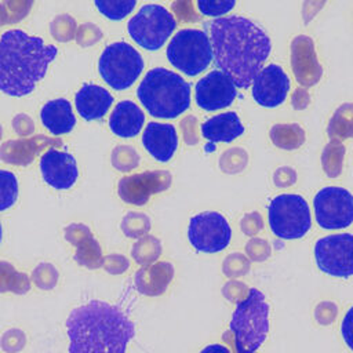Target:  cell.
Returning <instances> with one entry per match:
<instances>
[{
  "instance_id": "obj_56",
  "label": "cell",
  "mask_w": 353,
  "mask_h": 353,
  "mask_svg": "<svg viewBox=\"0 0 353 353\" xmlns=\"http://www.w3.org/2000/svg\"><path fill=\"white\" fill-rule=\"evenodd\" d=\"M1 239H3V228H1V223H0V243H1Z\"/></svg>"
},
{
  "instance_id": "obj_2",
  "label": "cell",
  "mask_w": 353,
  "mask_h": 353,
  "mask_svg": "<svg viewBox=\"0 0 353 353\" xmlns=\"http://www.w3.org/2000/svg\"><path fill=\"white\" fill-rule=\"evenodd\" d=\"M69 353H125L135 324L119 305L91 299L66 319Z\"/></svg>"
},
{
  "instance_id": "obj_8",
  "label": "cell",
  "mask_w": 353,
  "mask_h": 353,
  "mask_svg": "<svg viewBox=\"0 0 353 353\" xmlns=\"http://www.w3.org/2000/svg\"><path fill=\"white\" fill-rule=\"evenodd\" d=\"M269 226L274 236L283 240L302 239L312 226L306 200L294 193L279 194L269 204Z\"/></svg>"
},
{
  "instance_id": "obj_47",
  "label": "cell",
  "mask_w": 353,
  "mask_h": 353,
  "mask_svg": "<svg viewBox=\"0 0 353 353\" xmlns=\"http://www.w3.org/2000/svg\"><path fill=\"white\" fill-rule=\"evenodd\" d=\"M194 6L196 3L192 1H174L171 8L181 22H196L200 19V15L194 11Z\"/></svg>"
},
{
  "instance_id": "obj_41",
  "label": "cell",
  "mask_w": 353,
  "mask_h": 353,
  "mask_svg": "<svg viewBox=\"0 0 353 353\" xmlns=\"http://www.w3.org/2000/svg\"><path fill=\"white\" fill-rule=\"evenodd\" d=\"M103 33L101 28L92 22H84L77 26L76 30V43L80 47H91L102 39Z\"/></svg>"
},
{
  "instance_id": "obj_15",
  "label": "cell",
  "mask_w": 353,
  "mask_h": 353,
  "mask_svg": "<svg viewBox=\"0 0 353 353\" xmlns=\"http://www.w3.org/2000/svg\"><path fill=\"white\" fill-rule=\"evenodd\" d=\"M252 98L263 108L280 106L290 91L291 81L280 65L263 66L252 81Z\"/></svg>"
},
{
  "instance_id": "obj_50",
  "label": "cell",
  "mask_w": 353,
  "mask_h": 353,
  "mask_svg": "<svg viewBox=\"0 0 353 353\" xmlns=\"http://www.w3.org/2000/svg\"><path fill=\"white\" fill-rule=\"evenodd\" d=\"M248 290L250 288H247L245 284H243L240 281H236V280H232V281H229L223 285L222 294L228 301L239 303L243 298H245V295L248 294Z\"/></svg>"
},
{
  "instance_id": "obj_51",
  "label": "cell",
  "mask_w": 353,
  "mask_h": 353,
  "mask_svg": "<svg viewBox=\"0 0 353 353\" xmlns=\"http://www.w3.org/2000/svg\"><path fill=\"white\" fill-rule=\"evenodd\" d=\"M296 181V172L294 168L288 165L279 167L273 174V183L277 188H288L294 185Z\"/></svg>"
},
{
  "instance_id": "obj_49",
  "label": "cell",
  "mask_w": 353,
  "mask_h": 353,
  "mask_svg": "<svg viewBox=\"0 0 353 353\" xmlns=\"http://www.w3.org/2000/svg\"><path fill=\"white\" fill-rule=\"evenodd\" d=\"M240 228L244 232V234L247 236H255L256 233H259L263 228V222H262V216L259 212L254 211V212H248L245 214L241 221H240Z\"/></svg>"
},
{
  "instance_id": "obj_1",
  "label": "cell",
  "mask_w": 353,
  "mask_h": 353,
  "mask_svg": "<svg viewBox=\"0 0 353 353\" xmlns=\"http://www.w3.org/2000/svg\"><path fill=\"white\" fill-rule=\"evenodd\" d=\"M214 62L237 88H248L268 59L272 43L255 22L239 17H221L207 25Z\"/></svg>"
},
{
  "instance_id": "obj_52",
  "label": "cell",
  "mask_w": 353,
  "mask_h": 353,
  "mask_svg": "<svg viewBox=\"0 0 353 353\" xmlns=\"http://www.w3.org/2000/svg\"><path fill=\"white\" fill-rule=\"evenodd\" d=\"M12 128L19 137H28L34 131V123L26 113H18L12 119Z\"/></svg>"
},
{
  "instance_id": "obj_40",
  "label": "cell",
  "mask_w": 353,
  "mask_h": 353,
  "mask_svg": "<svg viewBox=\"0 0 353 353\" xmlns=\"http://www.w3.org/2000/svg\"><path fill=\"white\" fill-rule=\"evenodd\" d=\"M26 345V335L19 328H10L4 331L0 338V347L6 353H18Z\"/></svg>"
},
{
  "instance_id": "obj_5",
  "label": "cell",
  "mask_w": 353,
  "mask_h": 353,
  "mask_svg": "<svg viewBox=\"0 0 353 353\" xmlns=\"http://www.w3.org/2000/svg\"><path fill=\"white\" fill-rule=\"evenodd\" d=\"M230 332L236 353H255L266 341L269 332V305L265 295L250 288L232 316Z\"/></svg>"
},
{
  "instance_id": "obj_27",
  "label": "cell",
  "mask_w": 353,
  "mask_h": 353,
  "mask_svg": "<svg viewBox=\"0 0 353 353\" xmlns=\"http://www.w3.org/2000/svg\"><path fill=\"white\" fill-rule=\"evenodd\" d=\"M30 290V279L25 272H18L14 265L0 261V292L23 295Z\"/></svg>"
},
{
  "instance_id": "obj_12",
  "label": "cell",
  "mask_w": 353,
  "mask_h": 353,
  "mask_svg": "<svg viewBox=\"0 0 353 353\" xmlns=\"http://www.w3.org/2000/svg\"><path fill=\"white\" fill-rule=\"evenodd\" d=\"M314 258L317 268L328 276H353V234L335 233L319 239L314 244Z\"/></svg>"
},
{
  "instance_id": "obj_6",
  "label": "cell",
  "mask_w": 353,
  "mask_h": 353,
  "mask_svg": "<svg viewBox=\"0 0 353 353\" xmlns=\"http://www.w3.org/2000/svg\"><path fill=\"white\" fill-rule=\"evenodd\" d=\"M167 59L183 74L197 76L214 59L208 34L199 29L178 30L167 46Z\"/></svg>"
},
{
  "instance_id": "obj_7",
  "label": "cell",
  "mask_w": 353,
  "mask_h": 353,
  "mask_svg": "<svg viewBox=\"0 0 353 353\" xmlns=\"http://www.w3.org/2000/svg\"><path fill=\"white\" fill-rule=\"evenodd\" d=\"M143 66L142 55L125 41L109 44L98 61V70L103 81L119 91L130 88L142 73Z\"/></svg>"
},
{
  "instance_id": "obj_10",
  "label": "cell",
  "mask_w": 353,
  "mask_h": 353,
  "mask_svg": "<svg viewBox=\"0 0 353 353\" xmlns=\"http://www.w3.org/2000/svg\"><path fill=\"white\" fill-rule=\"evenodd\" d=\"M316 222L327 230L346 229L353 223V194L341 186H325L313 199Z\"/></svg>"
},
{
  "instance_id": "obj_36",
  "label": "cell",
  "mask_w": 353,
  "mask_h": 353,
  "mask_svg": "<svg viewBox=\"0 0 353 353\" xmlns=\"http://www.w3.org/2000/svg\"><path fill=\"white\" fill-rule=\"evenodd\" d=\"M248 164V154L243 148H230L219 157V168L225 174H239Z\"/></svg>"
},
{
  "instance_id": "obj_21",
  "label": "cell",
  "mask_w": 353,
  "mask_h": 353,
  "mask_svg": "<svg viewBox=\"0 0 353 353\" xmlns=\"http://www.w3.org/2000/svg\"><path fill=\"white\" fill-rule=\"evenodd\" d=\"M74 103L79 114L84 120H99L110 109L113 97L106 88L90 83L83 84L81 88L76 92Z\"/></svg>"
},
{
  "instance_id": "obj_22",
  "label": "cell",
  "mask_w": 353,
  "mask_h": 353,
  "mask_svg": "<svg viewBox=\"0 0 353 353\" xmlns=\"http://www.w3.org/2000/svg\"><path fill=\"white\" fill-rule=\"evenodd\" d=\"M145 123L143 110L132 101L119 102L110 113V131L121 138H132L141 132Z\"/></svg>"
},
{
  "instance_id": "obj_35",
  "label": "cell",
  "mask_w": 353,
  "mask_h": 353,
  "mask_svg": "<svg viewBox=\"0 0 353 353\" xmlns=\"http://www.w3.org/2000/svg\"><path fill=\"white\" fill-rule=\"evenodd\" d=\"M77 23L73 17L69 14H59L57 15L50 23V33L51 36L61 43L70 41L76 37Z\"/></svg>"
},
{
  "instance_id": "obj_45",
  "label": "cell",
  "mask_w": 353,
  "mask_h": 353,
  "mask_svg": "<svg viewBox=\"0 0 353 353\" xmlns=\"http://www.w3.org/2000/svg\"><path fill=\"white\" fill-rule=\"evenodd\" d=\"M181 131H182V137L185 143L193 146L196 143H199V120L196 119V116L189 114L186 117H183L179 123Z\"/></svg>"
},
{
  "instance_id": "obj_46",
  "label": "cell",
  "mask_w": 353,
  "mask_h": 353,
  "mask_svg": "<svg viewBox=\"0 0 353 353\" xmlns=\"http://www.w3.org/2000/svg\"><path fill=\"white\" fill-rule=\"evenodd\" d=\"M63 236L68 243H70L72 245L76 247L79 243H81L83 240L91 237L94 234H92L91 229L84 223H70L63 229Z\"/></svg>"
},
{
  "instance_id": "obj_9",
  "label": "cell",
  "mask_w": 353,
  "mask_h": 353,
  "mask_svg": "<svg viewBox=\"0 0 353 353\" xmlns=\"http://www.w3.org/2000/svg\"><path fill=\"white\" fill-rule=\"evenodd\" d=\"M175 28V18L160 4L142 6L127 23L131 39L149 51L161 48Z\"/></svg>"
},
{
  "instance_id": "obj_29",
  "label": "cell",
  "mask_w": 353,
  "mask_h": 353,
  "mask_svg": "<svg viewBox=\"0 0 353 353\" xmlns=\"http://www.w3.org/2000/svg\"><path fill=\"white\" fill-rule=\"evenodd\" d=\"M346 148L341 141H330L321 153V167L328 178H336L343 168Z\"/></svg>"
},
{
  "instance_id": "obj_28",
  "label": "cell",
  "mask_w": 353,
  "mask_h": 353,
  "mask_svg": "<svg viewBox=\"0 0 353 353\" xmlns=\"http://www.w3.org/2000/svg\"><path fill=\"white\" fill-rule=\"evenodd\" d=\"M161 252H163L161 241L152 234L139 237L131 248V255L134 261L142 266H148L157 262Z\"/></svg>"
},
{
  "instance_id": "obj_31",
  "label": "cell",
  "mask_w": 353,
  "mask_h": 353,
  "mask_svg": "<svg viewBox=\"0 0 353 353\" xmlns=\"http://www.w3.org/2000/svg\"><path fill=\"white\" fill-rule=\"evenodd\" d=\"M150 218L145 212L139 211H130L124 215L120 223L121 232L130 239H139L142 236H146L150 230Z\"/></svg>"
},
{
  "instance_id": "obj_55",
  "label": "cell",
  "mask_w": 353,
  "mask_h": 353,
  "mask_svg": "<svg viewBox=\"0 0 353 353\" xmlns=\"http://www.w3.org/2000/svg\"><path fill=\"white\" fill-rule=\"evenodd\" d=\"M200 353H230V350L221 343H212V345H207Z\"/></svg>"
},
{
  "instance_id": "obj_16",
  "label": "cell",
  "mask_w": 353,
  "mask_h": 353,
  "mask_svg": "<svg viewBox=\"0 0 353 353\" xmlns=\"http://www.w3.org/2000/svg\"><path fill=\"white\" fill-rule=\"evenodd\" d=\"M291 68L295 80L302 87L317 84L323 76V68L317 61L314 43L309 36L299 34L291 41Z\"/></svg>"
},
{
  "instance_id": "obj_24",
  "label": "cell",
  "mask_w": 353,
  "mask_h": 353,
  "mask_svg": "<svg viewBox=\"0 0 353 353\" xmlns=\"http://www.w3.org/2000/svg\"><path fill=\"white\" fill-rule=\"evenodd\" d=\"M41 124L54 135L68 134L76 124V117L72 105L65 98L51 99L41 108Z\"/></svg>"
},
{
  "instance_id": "obj_43",
  "label": "cell",
  "mask_w": 353,
  "mask_h": 353,
  "mask_svg": "<svg viewBox=\"0 0 353 353\" xmlns=\"http://www.w3.org/2000/svg\"><path fill=\"white\" fill-rule=\"evenodd\" d=\"M245 254L250 256V259L262 262L270 256V245L266 240L254 237L251 239L245 245Z\"/></svg>"
},
{
  "instance_id": "obj_18",
  "label": "cell",
  "mask_w": 353,
  "mask_h": 353,
  "mask_svg": "<svg viewBox=\"0 0 353 353\" xmlns=\"http://www.w3.org/2000/svg\"><path fill=\"white\" fill-rule=\"evenodd\" d=\"M62 141L58 138L47 137V135H34L30 138H19V139H8L0 145V160L18 165L25 167L29 165L34 157L44 149L61 146Z\"/></svg>"
},
{
  "instance_id": "obj_57",
  "label": "cell",
  "mask_w": 353,
  "mask_h": 353,
  "mask_svg": "<svg viewBox=\"0 0 353 353\" xmlns=\"http://www.w3.org/2000/svg\"><path fill=\"white\" fill-rule=\"evenodd\" d=\"M1 138H3V127L0 124V141H1Z\"/></svg>"
},
{
  "instance_id": "obj_20",
  "label": "cell",
  "mask_w": 353,
  "mask_h": 353,
  "mask_svg": "<svg viewBox=\"0 0 353 353\" xmlns=\"http://www.w3.org/2000/svg\"><path fill=\"white\" fill-rule=\"evenodd\" d=\"M174 279V265L168 261L154 262L142 266L134 277V284L138 292L146 296H159L168 288Z\"/></svg>"
},
{
  "instance_id": "obj_11",
  "label": "cell",
  "mask_w": 353,
  "mask_h": 353,
  "mask_svg": "<svg viewBox=\"0 0 353 353\" xmlns=\"http://www.w3.org/2000/svg\"><path fill=\"white\" fill-rule=\"evenodd\" d=\"M188 239L196 251L214 254L229 245L232 229L222 214L216 211H204L190 218Z\"/></svg>"
},
{
  "instance_id": "obj_42",
  "label": "cell",
  "mask_w": 353,
  "mask_h": 353,
  "mask_svg": "<svg viewBox=\"0 0 353 353\" xmlns=\"http://www.w3.org/2000/svg\"><path fill=\"white\" fill-rule=\"evenodd\" d=\"M130 268V261L127 259V256L113 252L109 254L106 256H103V262H102V269L109 273V274H123L124 272H127Z\"/></svg>"
},
{
  "instance_id": "obj_26",
  "label": "cell",
  "mask_w": 353,
  "mask_h": 353,
  "mask_svg": "<svg viewBox=\"0 0 353 353\" xmlns=\"http://www.w3.org/2000/svg\"><path fill=\"white\" fill-rule=\"evenodd\" d=\"M327 135L331 141L353 138V103H342L336 108L327 125Z\"/></svg>"
},
{
  "instance_id": "obj_32",
  "label": "cell",
  "mask_w": 353,
  "mask_h": 353,
  "mask_svg": "<svg viewBox=\"0 0 353 353\" xmlns=\"http://www.w3.org/2000/svg\"><path fill=\"white\" fill-rule=\"evenodd\" d=\"M33 1L30 0H7L0 3V28L10 23H17L23 19L30 8Z\"/></svg>"
},
{
  "instance_id": "obj_14",
  "label": "cell",
  "mask_w": 353,
  "mask_h": 353,
  "mask_svg": "<svg viewBox=\"0 0 353 353\" xmlns=\"http://www.w3.org/2000/svg\"><path fill=\"white\" fill-rule=\"evenodd\" d=\"M196 103L207 112L225 109L237 97V87L221 70H211L196 83Z\"/></svg>"
},
{
  "instance_id": "obj_4",
  "label": "cell",
  "mask_w": 353,
  "mask_h": 353,
  "mask_svg": "<svg viewBox=\"0 0 353 353\" xmlns=\"http://www.w3.org/2000/svg\"><path fill=\"white\" fill-rule=\"evenodd\" d=\"M137 95L150 116L175 119L190 106L189 83L165 68L150 69L139 83Z\"/></svg>"
},
{
  "instance_id": "obj_25",
  "label": "cell",
  "mask_w": 353,
  "mask_h": 353,
  "mask_svg": "<svg viewBox=\"0 0 353 353\" xmlns=\"http://www.w3.org/2000/svg\"><path fill=\"white\" fill-rule=\"evenodd\" d=\"M270 141L274 146L284 150H295L305 143V130L296 123L274 124L269 131Z\"/></svg>"
},
{
  "instance_id": "obj_38",
  "label": "cell",
  "mask_w": 353,
  "mask_h": 353,
  "mask_svg": "<svg viewBox=\"0 0 353 353\" xmlns=\"http://www.w3.org/2000/svg\"><path fill=\"white\" fill-rule=\"evenodd\" d=\"M18 197L17 176L7 170H0V211L11 208Z\"/></svg>"
},
{
  "instance_id": "obj_53",
  "label": "cell",
  "mask_w": 353,
  "mask_h": 353,
  "mask_svg": "<svg viewBox=\"0 0 353 353\" xmlns=\"http://www.w3.org/2000/svg\"><path fill=\"white\" fill-rule=\"evenodd\" d=\"M341 334L346 346L353 352V306L346 312L342 320Z\"/></svg>"
},
{
  "instance_id": "obj_3",
  "label": "cell",
  "mask_w": 353,
  "mask_h": 353,
  "mask_svg": "<svg viewBox=\"0 0 353 353\" xmlns=\"http://www.w3.org/2000/svg\"><path fill=\"white\" fill-rule=\"evenodd\" d=\"M58 48L39 36L11 29L0 36V91L11 97L30 94L46 76Z\"/></svg>"
},
{
  "instance_id": "obj_17",
  "label": "cell",
  "mask_w": 353,
  "mask_h": 353,
  "mask_svg": "<svg viewBox=\"0 0 353 353\" xmlns=\"http://www.w3.org/2000/svg\"><path fill=\"white\" fill-rule=\"evenodd\" d=\"M40 171L43 179L58 190L72 188L79 176V168L74 157L55 148L48 149L40 157Z\"/></svg>"
},
{
  "instance_id": "obj_54",
  "label": "cell",
  "mask_w": 353,
  "mask_h": 353,
  "mask_svg": "<svg viewBox=\"0 0 353 353\" xmlns=\"http://www.w3.org/2000/svg\"><path fill=\"white\" fill-rule=\"evenodd\" d=\"M309 103H310V95L305 88L299 87L292 92L291 105L295 110H303L309 106Z\"/></svg>"
},
{
  "instance_id": "obj_33",
  "label": "cell",
  "mask_w": 353,
  "mask_h": 353,
  "mask_svg": "<svg viewBox=\"0 0 353 353\" xmlns=\"http://www.w3.org/2000/svg\"><path fill=\"white\" fill-rule=\"evenodd\" d=\"M139 154L135 148L130 145H119L112 150L110 161L114 170L128 172L139 165Z\"/></svg>"
},
{
  "instance_id": "obj_30",
  "label": "cell",
  "mask_w": 353,
  "mask_h": 353,
  "mask_svg": "<svg viewBox=\"0 0 353 353\" xmlns=\"http://www.w3.org/2000/svg\"><path fill=\"white\" fill-rule=\"evenodd\" d=\"M73 259L77 262V265L87 269L102 268L103 254L98 240L94 236H91L83 240L81 243H79L76 245V252L73 255Z\"/></svg>"
},
{
  "instance_id": "obj_48",
  "label": "cell",
  "mask_w": 353,
  "mask_h": 353,
  "mask_svg": "<svg viewBox=\"0 0 353 353\" xmlns=\"http://www.w3.org/2000/svg\"><path fill=\"white\" fill-rule=\"evenodd\" d=\"M336 314H338V306L330 301L320 302L314 309V317L317 323L321 325L331 324L336 319Z\"/></svg>"
},
{
  "instance_id": "obj_39",
  "label": "cell",
  "mask_w": 353,
  "mask_h": 353,
  "mask_svg": "<svg viewBox=\"0 0 353 353\" xmlns=\"http://www.w3.org/2000/svg\"><path fill=\"white\" fill-rule=\"evenodd\" d=\"M250 270V261L241 252L228 255L222 263V272L228 277H239L247 274Z\"/></svg>"
},
{
  "instance_id": "obj_34",
  "label": "cell",
  "mask_w": 353,
  "mask_h": 353,
  "mask_svg": "<svg viewBox=\"0 0 353 353\" xmlns=\"http://www.w3.org/2000/svg\"><path fill=\"white\" fill-rule=\"evenodd\" d=\"M98 11L109 19L120 21L125 18L137 6L135 0H95Z\"/></svg>"
},
{
  "instance_id": "obj_44",
  "label": "cell",
  "mask_w": 353,
  "mask_h": 353,
  "mask_svg": "<svg viewBox=\"0 0 353 353\" xmlns=\"http://www.w3.org/2000/svg\"><path fill=\"white\" fill-rule=\"evenodd\" d=\"M234 1H197L196 7L203 15L219 17L229 12L234 7Z\"/></svg>"
},
{
  "instance_id": "obj_37",
  "label": "cell",
  "mask_w": 353,
  "mask_h": 353,
  "mask_svg": "<svg viewBox=\"0 0 353 353\" xmlns=\"http://www.w3.org/2000/svg\"><path fill=\"white\" fill-rule=\"evenodd\" d=\"M59 280L58 269L50 262H40L32 272L33 284L41 291L52 290Z\"/></svg>"
},
{
  "instance_id": "obj_19",
  "label": "cell",
  "mask_w": 353,
  "mask_h": 353,
  "mask_svg": "<svg viewBox=\"0 0 353 353\" xmlns=\"http://www.w3.org/2000/svg\"><path fill=\"white\" fill-rule=\"evenodd\" d=\"M142 143L148 153L160 163L172 159L178 148V134L172 124L150 121L143 130Z\"/></svg>"
},
{
  "instance_id": "obj_23",
  "label": "cell",
  "mask_w": 353,
  "mask_h": 353,
  "mask_svg": "<svg viewBox=\"0 0 353 353\" xmlns=\"http://www.w3.org/2000/svg\"><path fill=\"white\" fill-rule=\"evenodd\" d=\"M201 135L215 142H232L244 132V125L236 112H223L221 114L207 119L201 124Z\"/></svg>"
},
{
  "instance_id": "obj_13",
  "label": "cell",
  "mask_w": 353,
  "mask_h": 353,
  "mask_svg": "<svg viewBox=\"0 0 353 353\" xmlns=\"http://www.w3.org/2000/svg\"><path fill=\"white\" fill-rule=\"evenodd\" d=\"M171 172L165 170L125 175L117 182V194L127 204L145 205L152 194L167 190L171 186Z\"/></svg>"
}]
</instances>
